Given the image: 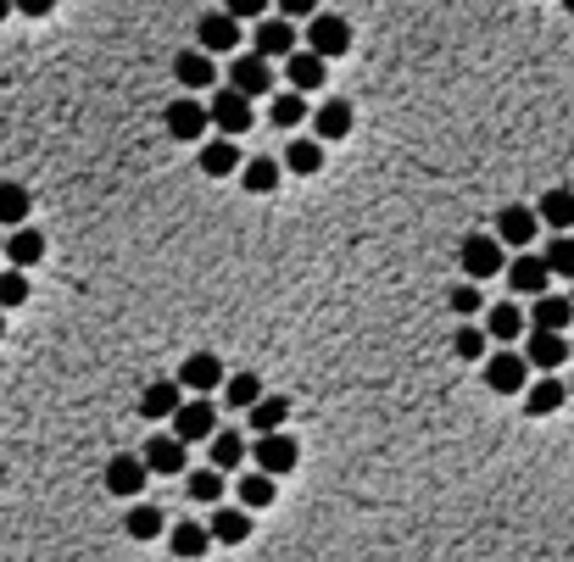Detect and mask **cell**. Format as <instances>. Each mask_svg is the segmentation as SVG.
I'll list each match as a JSON object with an SVG mask.
<instances>
[{
    "label": "cell",
    "instance_id": "obj_27",
    "mask_svg": "<svg viewBox=\"0 0 574 562\" xmlns=\"http://www.w3.org/2000/svg\"><path fill=\"white\" fill-rule=\"evenodd\" d=\"M207 445H212V456H207V462H212V467H223V474H234V467H240L245 456H252V445H245L234 429H223V423H218V434H212Z\"/></svg>",
    "mask_w": 574,
    "mask_h": 562
},
{
    "label": "cell",
    "instance_id": "obj_38",
    "mask_svg": "<svg viewBox=\"0 0 574 562\" xmlns=\"http://www.w3.org/2000/svg\"><path fill=\"white\" fill-rule=\"evenodd\" d=\"M274 129H296L307 118V101H301V89H285V96H274Z\"/></svg>",
    "mask_w": 574,
    "mask_h": 562
},
{
    "label": "cell",
    "instance_id": "obj_43",
    "mask_svg": "<svg viewBox=\"0 0 574 562\" xmlns=\"http://www.w3.org/2000/svg\"><path fill=\"white\" fill-rule=\"evenodd\" d=\"M223 7H229L234 18H263V12L274 7V0H223Z\"/></svg>",
    "mask_w": 574,
    "mask_h": 562
},
{
    "label": "cell",
    "instance_id": "obj_10",
    "mask_svg": "<svg viewBox=\"0 0 574 562\" xmlns=\"http://www.w3.org/2000/svg\"><path fill=\"white\" fill-rule=\"evenodd\" d=\"M552 278H558V273H552L547 251H541V256H536V251H519V256L508 262V285H514L519 296H541V290L552 285Z\"/></svg>",
    "mask_w": 574,
    "mask_h": 562
},
{
    "label": "cell",
    "instance_id": "obj_12",
    "mask_svg": "<svg viewBox=\"0 0 574 562\" xmlns=\"http://www.w3.org/2000/svg\"><path fill=\"white\" fill-rule=\"evenodd\" d=\"M229 84L234 89H245V96H274V67H268V56L257 51V56H234L229 62Z\"/></svg>",
    "mask_w": 574,
    "mask_h": 562
},
{
    "label": "cell",
    "instance_id": "obj_3",
    "mask_svg": "<svg viewBox=\"0 0 574 562\" xmlns=\"http://www.w3.org/2000/svg\"><path fill=\"white\" fill-rule=\"evenodd\" d=\"M252 462L263 467V474H274V480H285L290 467L301 462V445L290 440V434H279V429H263L257 434V445H252Z\"/></svg>",
    "mask_w": 574,
    "mask_h": 562
},
{
    "label": "cell",
    "instance_id": "obj_39",
    "mask_svg": "<svg viewBox=\"0 0 574 562\" xmlns=\"http://www.w3.org/2000/svg\"><path fill=\"white\" fill-rule=\"evenodd\" d=\"M23 301H29V267H18V262H12V267H7V278H0V307L12 312V307H23Z\"/></svg>",
    "mask_w": 574,
    "mask_h": 562
},
{
    "label": "cell",
    "instance_id": "obj_5",
    "mask_svg": "<svg viewBox=\"0 0 574 562\" xmlns=\"http://www.w3.org/2000/svg\"><path fill=\"white\" fill-rule=\"evenodd\" d=\"M307 45H312L318 56H346V51H352V23L335 18V12H312V18H307Z\"/></svg>",
    "mask_w": 574,
    "mask_h": 562
},
{
    "label": "cell",
    "instance_id": "obj_4",
    "mask_svg": "<svg viewBox=\"0 0 574 562\" xmlns=\"http://www.w3.org/2000/svg\"><path fill=\"white\" fill-rule=\"evenodd\" d=\"M485 385L497 390V396H525V385H530V356L497 351V356L485 362Z\"/></svg>",
    "mask_w": 574,
    "mask_h": 562
},
{
    "label": "cell",
    "instance_id": "obj_51",
    "mask_svg": "<svg viewBox=\"0 0 574 562\" xmlns=\"http://www.w3.org/2000/svg\"><path fill=\"white\" fill-rule=\"evenodd\" d=\"M569 296H574V290H569Z\"/></svg>",
    "mask_w": 574,
    "mask_h": 562
},
{
    "label": "cell",
    "instance_id": "obj_18",
    "mask_svg": "<svg viewBox=\"0 0 574 562\" xmlns=\"http://www.w3.org/2000/svg\"><path fill=\"white\" fill-rule=\"evenodd\" d=\"M234 502H240V507H252V513H263V507H274V502H279V480H274V474H263V467H252V474H240Z\"/></svg>",
    "mask_w": 574,
    "mask_h": 562
},
{
    "label": "cell",
    "instance_id": "obj_32",
    "mask_svg": "<svg viewBox=\"0 0 574 562\" xmlns=\"http://www.w3.org/2000/svg\"><path fill=\"white\" fill-rule=\"evenodd\" d=\"M29 212H34V196L23 190V184H0V229L29 223Z\"/></svg>",
    "mask_w": 574,
    "mask_h": 562
},
{
    "label": "cell",
    "instance_id": "obj_34",
    "mask_svg": "<svg viewBox=\"0 0 574 562\" xmlns=\"http://www.w3.org/2000/svg\"><path fill=\"white\" fill-rule=\"evenodd\" d=\"M541 223L547 229H574V190H547L541 196Z\"/></svg>",
    "mask_w": 574,
    "mask_h": 562
},
{
    "label": "cell",
    "instance_id": "obj_2",
    "mask_svg": "<svg viewBox=\"0 0 574 562\" xmlns=\"http://www.w3.org/2000/svg\"><path fill=\"white\" fill-rule=\"evenodd\" d=\"M207 112H212V129H218V134H234V140H240L245 129H252V96H245V89H234V84L218 89V96L207 101Z\"/></svg>",
    "mask_w": 574,
    "mask_h": 562
},
{
    "label": "cell",
    "instance_id": "obj_7",
    "mask_svg": "<svg viewBox=\"0 0 574 562\" xmlns=\"http://www.w3.org/2000/svg\"><path fill=\"white\" fill-rule=\"evenodd\" d=\"M196 45L212 51V56H234L240 51V18L223 7V12H207L201 29H196Z\"/></svg>",
    "mask_w": 574,
    "mask_h": 562
},
{
    "label": "cell",
    "instance_id": "obj_17",
    "mask_svg": "<svg viewBox=\"0 0 574 562\" xmlns=\"http://www.w3.org/2000/svg\"><path fill=\"white\" fill-rule=\"evenodd\" d=\"M301 40H296V23L279 12V18H257V34H252V51H263V56H290Z\"/></svg>",
    "mask_w": 574,
    "mask_h": 562
},
{
    "label": "cell",
    "instance_id": "obj_25",
    "mask_svg": "<svg viewBox=\"0 0 574 562\" xmlns=\"http://www.w3.org/2000/svg\"><path fill=\"white\" fill-rule=\"evenodd\" d=\"M312 129H318V140H346L352 134V101H318Z\"/></svg>",
    "mask_w": 574,
    "mask_h": 562
},
{
    "label": "cell",
    "instance_id": "obj_24",
    "mask_svg": "<svg viewBox=\"0 0 574 562\" xmlns=\"http://www.w3.org/2000/svg\"><path fill=\"white\" fill-rule=\"evenodd\" d=\"M234 134H223V140H207L201 145V173L207 178H229V173H240L245 162H240V145H229Z\"/></svg>",
    "mask_w": 574,
    "mask_h": 562
},
{
    "label": "cell",
    "instance_id": "obj_47",
    "mask_svg": "<svg viewBox=\"0 0 574 562\" xmlns=\"http://www.w3.org/2000/svg\"><path fill=\"white\" fill-rule=\"evenodd\" d=\"M0 334H7V307H0Z\"/></svg>",
    "mask_w": 574,
    "mask_h": 562
},
{
    "label": "cell",
    "instance_id": "obj_26",
    "mask_svg": "<svg viewBox=\"0 0 574 562\" xmlns=\"http://www.w3.org/2000/svg\"><path fill=\"white\" fill-rule=\"evenodd\" d=\"M7 262H18V267L45 262V234H40V229H29V223H18V229L7 234Z\"/></svg>",
    "mask_w": 574,
    "mask_h": 562
},
{
    "label": "cell",
    "instance_id": "obj_40",
    "mask_svg": "<svg viewBox=\"0 0 574 562\" xmlns=\"http://www.w3.org/2000/svg\"><path fill=\"white\" fill-rule=\"evenodd\" d=\"M547 262H552L558 278H574V234L569 229H558V240L547 245Z\"/></svg>",
    "mask_w": 574,
    "mask_h": 562
},
{
    "label": "cell",
    "instance_id": "obj_48",
    "mask_svg": "<svg viewBox=\"0 0 574 562\" xmlns=\"http://www.w3.org/2000/svg\"><path fill=\"white\" fill-rule=\"evenodd\" d=\"M563 12H574V0H563Z\"/></svg>",
    "mask_w": 574,
    "mask_h": 562
},
{
    "label": "cell",
    "instance_id": "obj_14",
    "mask_svg": "<svg viewBox=\"0 0 574 562\" xmlns=\"http://www.w3.org/2000/svg\"><path fill=\"white\" fill-rule=\"evenodd\" d=\"M525 356H530V367L552 373V367H563V362H569V334H563V329H536V323H530Z\"/></svg>",
    "mask_w": 574,
    "mask_h": 562
},
{
    "label": "cell",
    "instance_id": "obj_33",
    "mask_svg": "<svg viewBox=\"0 0 574 562\" xmlns=\"http://www.w3.org/2000/svg\"><path fill=\"white\" fill-rule=\"evenodd\" d=\"M318 167H323V145H318V140H290V145H285V173L312 178Z\"/></svg>",
    "mask_w": 574,
    "mask_h": 562
},
{
    "label": "cell",
    "instance_id": "obj_11",
    "mask_svg": "<svg viewBox=\"0 0 574 562\" xmlns=\"http://www.w3.org/2000/svg\"><path fill=\"white\" fill-rule=\"evenodd\" d=\"M536 234H541V212H530V207H503L497 212V240L508 251H530Z\"/></svg>",
    "mask_w": 574,
    "mask_h": 562
},
{
    "label": "cell",
    "instance_id": "obj_21",
    "mask_svg": "<svg viewBox=\"0 0 574 562\" xmlns=\"http://www.w3.org/2000/svg\"><path fill=\"white\" fill-rule=\"evenodd\" d=\"M563 401H569V385L552 379V373H541L536 385H525V412H530V418H547V412H558Z\"/></svg>",
    "mask_w": 574,
    "mask_h": 562
},
{
    "label": "cell",
    "instance_id": "obj_49",
    "mask_svg": "<svg viewBox=\"0 0 574 562\" xmlns=\"http://www.w3.org/2000/svg\"><path fill=\"white\" fill-rule=\"evenodd\" d=\"M569 401H574V379H569Z\"/></svg>",
    "mask_w": 574,
    "mask_h": 562
},
{
    "label": "cell",
    "instance_id": "obj_50",
    "mask_svg": "<svg viewBox=\"0 0 574 562\" xmlns=\"http://www.w3.org/2000/svg\"><path fill=\"white\" fill-rule=\"evenodd\" d=\"M0 256H7V240H0Z\"/></svg>",
    "mask_w": 574,
    "mask_h": 562
},
{
    "label": "cell",
    "instance_id": "obj_23",
    "mask_svg": "<svg viewBox=\"0 0 574 562\" xmlns=\"http://www.w3.org/2000/svg\"><path fill=\"white\" fill-rule=\"evenodd\" d=\"M279 178H285V162H274V156H252V162L240 167V184H245L252 196H274Z\"/></svg>",
    "mask_w": 574,
    "mask_h": 562
},
{
    "label": "cell",
    "instance_id": "obj_37",
    "mask_svg": "<svg viewBox=\"0 0 574 562\" xmlns=\"http://www.w3.org/2000/svg\"><path fill=\"white\" fill-rule=\"evenodd\" d=\"M123 529H129L134 540H156V535H162V513H156L151 502H140V507H129V518H123Z\"/></svg>",
    "mask_w": 574,
    "mask_h": 562
},
{
    "label": "cell",
    "instance_id": "obj_20",
    "mask_svg": "<svg viewBox=\"0 0 574 562\" xmlns=\"http://www.w3.org/2000/svg\"><path fill=\"white\" fill-rule=\"evenodd\" d=\"M174 78H179L185 89H212V84H218L212 51H185V56H174Z\"/></svg>",
    "mask_w": 574,
    "mask_h": 562
},
{
    "label": "cell",
    "instance_id": "obj_6",
    "mask_svg": "<svg viewBox=\"0 0 574 562\" xmlns=\"http://www.w3.org/2000/svg\"><path fill=\"white\" fill-rule=\"evenodd\" d=\"M162 123H168V134H174L179 145H196V140L212 129V112H207V101H190V96H179V101L168 107V118H162Z\"/></svg>",
    "mask_w": 574,
    "mask_h": 562
},
{
    "label": "cell",
    "instance_id": "obj_46",
    "mask_svg": "<svg viewBox=\"0 0 574 562\" xmlns=\"http://www.w3.org/2000/svg\"><path fill=\"white\" fill-rule=\"evenodd\" d=\"M12 12H18V0H0V23H7Z\"/></svg>",
    "mask_w": 574,
    "mask_h": 562
},
{
    "label": "cell",
    "instance_id": "obj_36",
    "mask_svg": "<svg viewBox=\"0 0 574 562\" xmlns=\"http://www.w3.org/2000/svg\"><path fill=\"white\" fill-rule=\"evenodd\" d=\"M185 491H190L196 502H223V467H212V462L196 467V474L185 480Z\"/></svg>",
    "mask_w": 574,
    "mask_h": 562
},
{
    "label": "cell",
    "instance_id": "obj_22",
    "mask_svg": "<svg viewBox=\"0 0 574 562\" xmlns=\"http://www.w3.org/2000/svg\"><path fill=\"white\" fill-rule=\"evenodd\" d=\"M207 529H212V540H218V546H240V540H252V507H218Z\"/></svg>",
    "mask_w": 574,
    "mask_h": 562
},
{
    "label": "cell",
    "instance_id": "obj_16",
    "mask_svg": "<svg viewBox=\"0 0 574 562\" xmlns=\"http://www.w3.org/2000/svg\"><path fill=\"white\" fill-rule=\"evenodd\" d=\"M145 480H151V462L145 456H112L107 462V491L123 496V502H134L145 491Z\"/></svg>",
    "mask_w": 574,
    "mask_h": 562
},
{
    "label": "cell",
    "instance_id": "obj_44",
    "mask_svg": "<svg viewBox=\"0 0 574 562\" xmlns=\"http://www.w3.org/2000/svg\"><path fill=\"white\" fill-rule=\"evenodd\" d=\"M274 7H279L285 18H312V12H318V0H274Z\"/></svg>",
    "mask_w": 574,
    "mask_h": 562
},
{
    "label": "cell",
    "instance_id": "obj_13",
    "mask_svg": "<svg viewBox=\"0 0 574 562\" xmlns=\"http://www.w3.org/2000/svg\"><path fill=\"white\" fill-rule=\"evenodd\" d=\"M285 73H290V89H301V96H312V89H323V78H330V56H318L312 45L290 51L285 56Z\"/></svg>",
    "mask_w": 574,
    "mask_h": 562
},
{
    "label": "cell",
    "instance_id": "obj_15",
    "mask_svg": "<svg viewBox=\"0 0 574 562\" xmlns=\"http://www.w3.org/2000/svg\"><path fill=\"white\" fill-rule=\"evenodd\" d=\"M223 362L212 356V351H196V356H185V367H179V385L185 390H196V396H212V390H223Z\"/></svg>",
    "mask_w": 574,
    "mask_h": 562
},
{
    "label": "cell",
    "instance_id": "obj_1",
    "mask_svg": "<svg viewBox=\"0 0 574 562\" xmlns=\"http://www.w3.org/2000/svg\"><path fill=\"white\" fill-rule=\"evenodd\" d=\"M457 262H463L468 278H497V273H508V245L497 234H468Z\"/></svg>",
    "mask_w": 574,
    "mask_h": 562
},
{
    "label": "cell",
    "instance_id": "obj_19",
    "mask_svg": "<svg viewBox=\"0 0 574 562\" xmlns=\"http://www.w3.org/2000/svg\"><path fill=\"white\" fill-rule=\"evenodd\" d=\"M179 407H185V385L179 379H156L140 396V418H174Z\"/></svg>",
    "mask_w": 574,
    "mask_h": 562
},
{
    "label": "cell",
    "instance_id": "obj_45",
    "mask_svg": "<svg viewBox=\"0 0 574 562\" xmlns=\"http://www.w3.org/2000/svg\"><path fill=\"white\" fill-rule=\"evenodd\" d=\"M18 12H23V18H51L56 0H18Z\"/></svg>",
    "mask_w": 574,
    "mask_h": 562
},
{
    "label": "cell",
    "instance_id": "obj_8",
    "mask_svg": "<svg viewBox=\"0 0 574 562\" xmlns=\"http://www.w3.org/2000/svg\"><path fill=\"white\" fill-rule=\"evenodd\" d=\"M174 434L179 440H212L218 434V407H212V396H190L179 412H174Z\"/></svg>",
    "mask_w": 574,
    "mask_h": 562
},
{
    "label": "cell",
    "instance_id": "obj_42",
    "mask_svg": "<svg viewBox=\"0 0 574 562\" xmlns=\"http://www.w3.org/2000/svg\"><path fill=\"white\" fill-rule=\"evenodd\" d=\"M479 307H485L479 285H457V290H452V312H457V318H474Z\"/></svg>",
    "mask_w": 574,
    "mask_h": 562
},
{
    "label": "cell",
    "instance_id": "obj_30",
    "mask_svg": "<svg viewBox=\"0 0 574 562\" xmlns=\"http://www.w3.org/2000/svg\"><path fill=\"white\" fill-rule=\"evenodd\" d=\"M168 551H174V557H207V551H212V529H207V524H174Z\"/></svg>",
    "mask_w": 574,
    "mask_h": 562
},
{
    "label": "cell",
    "instance_id": "obj_31",
    "mask_svg": "<svg viewBox=\"0 0 574 562\" xmlns=\"http://www.w3.org/2000/svg\"><path fill=\"white\" fill-rule=\"evenodd\" d=\"M223 396H229L234 412H252V407L263 401V379H257V373H229V379H223Z\"/></svg>",
    "mask_w": 574,
    "mask_h": 562
},
{
    "label": "cell",
    "instance_id": "obj_9",
    "mask_svg": "<svg viewBox=\"0 0 574 562\" xmlns=\"http://www.w3.org/2000/svg\"><path fill=\"white\" fill-rule=\"evenodd\" d=\"M140 456L151 462V474H162V480H174V474H185V456H190V440H179L174 429H168V434H151Z\"/></svg>",
    "mask_w": 574,
    "mask_h": 562
},
{
    "label": "cell",
    "instance_id": "obj_35",
    "mask_svg": "<svg viewBox=\"0 0 574 562\" xmlns=\"http://www.w3.org/2000/svg\"><path fill=\"white\" fill-rule=\"evenodd\" d=\"M285 418H290V396H268L263 390V401L252 407V429L263 434V429H285Z\"/></svg>",
    "mask_w": 574,
    "mask_h": 562
},
{
    "label": "cell",
    "instance_id": "obj_28",
    "mask_svg": "<svg viewBox=\"0 0 574 562\" xmlns=\"http://www.w3.org/2000/svg\"><path fill=\"white\" fill-rule=\"evenodd\" d=\"M569 318H574V296H552V290L536 296V312H530L536 329H569Z\"/></svg>",
    "mask_w": 574,
    "mask_h": 562
},
{
    "label": "cell",
    "instance_id": "obj_29",
    "mask_svg": "<svg viewBox=\"0 0 574 562\" xmlns=\"http://www.w3.org/2000/svg\"><path fill=\"white\" fill-rule=\"evenodd\" d=\"M525 323H530V318H525L514 301H497V307L485 312V334H490V340H519V334H525Z\"/></svg>",
    "mask_w": 574,
    "mask_h": 562
},
{
    "label": "cell",
    "instance_id": "obj_41",
    "mask_svg": "<svg viewBox=\"0 0 574 562\" xmlns=\"http://www.w3.org/2000/svg\"><path fill=\"white\" fill-rule=\"evenodd\" d=\"M485 340H490L485 329H474V323H463V329L452 334V351H457L463 362H479V356H485Z\"/></svg>",
    "mask_w": 574,
    "mask_h": 562
}]
</instances>
